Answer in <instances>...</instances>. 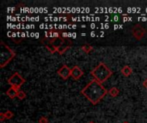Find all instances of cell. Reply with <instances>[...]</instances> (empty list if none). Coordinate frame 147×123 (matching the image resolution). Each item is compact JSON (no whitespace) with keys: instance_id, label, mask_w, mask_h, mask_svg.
<instances>
[{"instance_id":"cell-3","label":"cell","mask_w":147,"mask_h":123,"mask_svg":"<svg viewBox=\"0 0 147 123\" xmlns=\"http://www.w3.org/2000/svg\"><path fill=\"white\" fill-rule=\"evenodd\" d=\"M16 52L10 49L3 41H1L0 45V68L5 67L14 57Z\"/></svg>"},{"instance_id":"cell-17","label":"cell","mask_w":147,"mask_h":123,"mask_svg":"<svg viewBox=\"0 0 147 123\" xmlns=\"http://www.w3.org/2000/svg\"><path fill=\"white\" fill-rule=\"evenodd\" d=\"M122 123H129V122H123Z\"/></svg>"},{"instance_id":"cell-14","label":"cell","mask_w":147,"mask_h":123,"mask_svg":"<svg viewBox=\"0 0 147 123\" xmlns=\"http://www.w3.org/2000/svg\"><path fill=\"white\" fill-rule=\"evenodd\" d=\"M39 123H48V119L46 116H42V117L40 118Z\"/></svg>"},{"instance_id":"cell-9","label":"cell","mask_w":147,"mask_h":123,"mask_svg":"<svg viewBox=\"0 0 147 123\" xmlns=\"http://www.w3.org/2000/svg\"><path fill=\"white\" fill-rule=\"evenodd\" d=\"M121 73L122 74L123 76L128 77V76H130V75L133 74V68H132L130 66H128V65H125V66L121 68Z\"/></svg>"},{"instance_id":"cell-16","label":"cell","mask_w":147,"mask_h":123,"mask_svg":"<svg viewBox=\"0 0 147 123\" xmlns=\"http://www.w3.org/2000/svg\"><path fill=\"white\" fill-rule=\"evenodd\" d=\"M143 86H144L146 88H147V79H146V80L143 81Z\"/></svg>"},{"instance_id":"cell-18","label":"cell","mask_w":147,"mask_h":123,"mask_svg":"<svg viewBox=\"0 0 147 123\" xmlns=\"http://www.w3.org/2000/svg\"><path fill=\"white\" fill-rule=\"evenodd\" d=\"M88 123H95L94 122H88Z\"/></svg>"},{"instance_id":"cell-7","label":"cell","mask_w":147,"mask_h":123,"mask_svg":"<svg viewBox=\"0 0 147 123\" xmlns=\"http://www.w3.org/2000/svg\"><path fill=\"white\" fill-rule=\"evenodd\" d=\"M84 75V71L81 69V68L79 66H74L72 68H71V77L73 79V80H79L82 76Z\"/></svg>"},{"instance_id":"cell-8","label":"cell","mask_w":147,"mask_h":123,"mask_svg":"<svg viewBox=\"0 0 147 123\" xmlns=\"http://www.w3.org/2000/svg\"><path fill=\"white\" fill-rule=\"evenodd\" d=\"M18 91H19V89H17V88H16V87L10 86V87L6 91V95H7L9 98L14 99L15 98H17Z\"/></svg>"},{"instance_id":"cell-15","label":"cell","mask_w":147,"mask_h":123,"mask_svg":"<svg viewBox=\"0 0 147 123\" xmlns=\"http://www.w3.org/2000/svg\"><path fill=\"white\" fill-rule=\"evenodd\" d=\"M5 119H6V117H5L4 113H0V121H1V122H3Z\"/></svg>"},{"instance_id":"cell-2","label":"cell","mask_w":147,"mask_h":123,"mask_svg":"<svg viewBox=\"0 0 147 123\" xmlns=\"http://www.w3.org/2000/svg\"><path fill=\"white\" fill-rule=\"evenodd\" d=\"M91 75L94 77L95 80H98L100 83L105 82L109 78H110L113 74V71L110 70L107 65L103 62H100L92 71Z\"/></svg>"},{"instance_id":"cell-12","label":"cell","mask_w":147,"mask_h":123,"mask_svg":"<svg viewBox=\"0 0 147 123\" xmlns=\"http://www.w3.org/2000/svg\"><path fill=\"white\" fill-rule=\"evenodd\" d=\"M17 98H18L19 99L22 100V99H24V98H26V93H25L23 91L19 90V91H18V93H17Z\"/></svg>"},{"instance_id":"cell-6","label":"cell","mask_w":147,"mask_h":123,"mask_svg":"<svg viewBox=\"0 0 147 123\" xmlns=\"http://www.w3.org/2000/svg\"><path fill=\"white\" fill-rule=\"evenodd\" d=\"M71 68H70L67 65L64 64L60 68H59L57 73L63 80H67L71 76Z\"/></svg>"},{"instance_id":"cell-5","label":"cell","mask_w":147,"mask_h":123,"mask_svg":"<svg viewBox=\"0 0 147 123\" xmlns=\"http://www.w3.org/2000/svg\"><path fill=\"white\" fill-rule=\"evenodd\" d=\"M146 33V30L141 25H140V24L135 25V26L132 28V34H133V36H134L136 39H138V40L142 39V38L145 36Z\"/></svg>"},{"instance_id":"cell-10","label":"cell","mask_w":147,"mask_h":123,"mask_svg":"<svg viewBox=\"0 0 147 123\" xmlns=\"http://www.w3.org/2000/svg\"><path fill=\"white\" fill-rule=\"evenodd\" d=\"M108 93L109 94V96H111L112 98H115L120 94V91L117 87H112L109 90Z\"/></svg>"},{"instance_id":"cell-13","label":"cell","mask_w":147,"mask_h":123,"mask_svg":"<svg viewBox=\"0 0 147 123\" xmlns=\"http://www.w3.org/2000/svg\"><path fill=\"white\" fill-rule=\"evenodd\" d=\"M4 115L7 120H10L14 116V113L11 110H7L6 112H4Z\"/></svg>"},{"instance_id":"cell-11","label":"cell","mask_w":147,"mask_h":123,"mask_svg":"<svg viewBox=\"0 0 147 123\" xmlns=\"http://www.w3.org/2000/svg\"><path fill=\"white\" fill-rule=\"evenodd\" d=\"M82 50L85 52V53H90V51H93V47L90 45H84L82 46Z\"/></svg>"},{"instance_id":"cell-1","label":"cell","mask_w":147,"mask_h":123,"mask_svg":"<svg viewBox=\"0 0 147 123\" xmlns=\"http://www.w3.org/2000/svg\"><path fill=\"white\" fill-rule=\"evenodd\" d=\"M108 92L109 91L102 83L93 79L81 90V94H83L93 105H96L108 94Z\"/></svg>"},{"instance_id":"cell-4","label":"cell","mask_w":147,"mask_h":123,"mask_svg":"<svg viewBox=\"0 0 147 123\" xmlns=\"http://www.w3.org/2000/svg\"><path fill=\"white\" fill-rule=\"evenodd\" d=\"M8 83L10 85V86L20 89L21 86L25 83V79L18 72H16L8 79Z\"/></svg>"}]
</instances>
